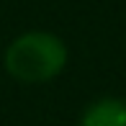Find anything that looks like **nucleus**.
<instances>
[{"mask_svg": "<svg viewBox=\"0 0 126 126\" xmlns=\"http://www.w3.org/2000/svg\"><path fill=\"white\" fill-rule=\"evenodd\" d=\"M67 47L49 31H28L10 41L5 49V70L18 82H49L64 70Z\"/></svg>", "mask_w": 126, "mask_h": 126, "instance_id": "1", "label": "nucleus"}, {"mask_svg": "<svg viewBox=\"0 0 126 126\" xmlns=\"http://www.w3.org/2000/svg\"><path fill=\"white\" fill-rule=\"evenodd\" d=\"M77 126H126V100L100 98L90 103L80 116Z\"/></svg>", "mask_w": 126, "mask_h": 126, "instance_id": "2", "label": "nucleus"}]
</instances>
